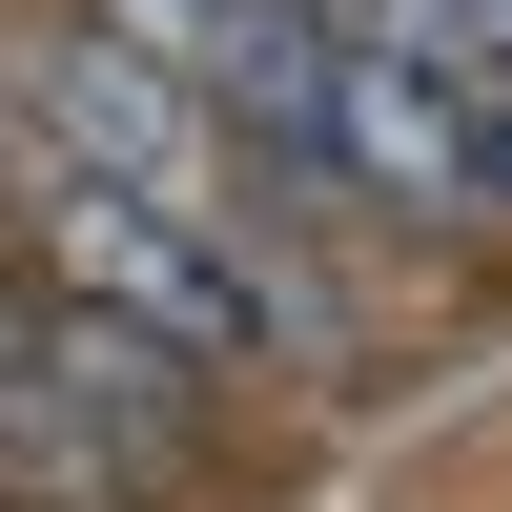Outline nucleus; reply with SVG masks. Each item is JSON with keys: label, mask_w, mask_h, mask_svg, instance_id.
<instances>
[{"label": "nucleus", "mask_w": 512, "mask_h": 512, "mask_svg": "<svg viewBox=\"0 0 512 512\" xmlns=\"http://www.w3.org/2000/svg\"><path fill=\"white\" fill-rule=\"evenodd\" d=\"M0 492H21V451H0Z\"/></svg>", "instance_id": "nucleus-5"}, {"label": "nucleus", "mask_w": 512, "mask_h": 512, "mask_svg": "<svg viewBox=\"0 0 512 512\" xmlns=\"http://www.w3.org/2000/svg\"><path fill=\"white\" fill-rule=\"evenodd\" d=\"M41 123H62V185H123V205H205V82H164V62H123L103 21L41 62Z\"/></svg>", "instance_id": "nucleus-2"}, {"label": "nucleus", "mask_w": 512, "mask_h": 512, "mask_svg": "<svg viewBox=\"0 0 512 512\" xmlns=\"http://www.w3.org/2000/svg\"><path fill=\"white\" fill-rule=\"evenodd\" d=\"M0 164H21V144H0Z\"/></svg>", "instance_id": "nucleus-6"}, {"label": "nucleus", "mask_w": 512, "mask_h": 512, "mask_svg": "<svg viewBox=\"0 0 512 512\" xmlns=\"http://www.w3.org/2000/svg\"><path fill=\"white\" fill-rule=\"evenodd\" d=\"M328 41L390 82H431V103H492L512 82V0H328Z\"/></svg>", "instance_id": "nucleus-3"}, {"label": "nucleus", "mask_w": 512, "mask_h": 512, "mask_svg": "<svg viewBox=\"0 0 512 512\" xmlns=\"http://www.w3.org/2000/svg\"><path fill=\"white\" fill-rule=\"evenodd\" d=\"M451 164H472V205H512V82H492V103H451Z\"/></svg>", "instance_id": "nucleus-4"}, {"label": "nucleus", "mask_w": 512, "mask_h": 512, "mask_svg": "<svg viewBox=\"0 0 512 512\" xmlns=\"http://www.w3.org/2000/svg\"><path fill=\"white\" fill-rule=\"evenodd\" d=\"M41 287H62V308H103V328H144V349H185V369H267V349H308V308H287L226 226L123 205V185H41Z\"/></svg>", "instance_id": "nucleus-1"}]
</instances>
